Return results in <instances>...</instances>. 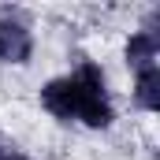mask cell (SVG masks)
I'll list each match as a JSON object with an SVG mask.
<instances>
[{"label": "cell", "instance_id": "obj_1", "mask_svg": "<svg viewBox=\"0 0 160 160\" xmlns=\"http://www.w3.org/2000/svg\"><path fill=\"white\" fill-rule=\"evenodd\" d=\"M78 82H82V101H78V119L86 127H108L112 123V104H108V93H104V75L97 63H82L78 71Z\"/></svg>", "mask_w": 160, "mask_h": 160}, {"label": "cell", "instance_id": "obj_2", "mask_svg": "<svg viewBox=\"0 0 160 160\" xmlns=\"http://www.w3.org/2000/svg\"><path fill=\"white\" fill-rule=\"evenodd\" d=\"M34 56V38L30 26L22 22L19 11H0V60L4 63H26Z\"/></svg>", "mask_w": 160, "mask_h": 160}, {"label": "cell", "instance_id": "obj_3", "mask_svg": "<svg viewBox=\"0 0 160 160\" xmlns=\"http://www.w3.org/2000/svg\"><path fill=\"white\" fill-rule=\"evenodd\" d=\"M78 101H82V82H78V75L52 78L45 89H41V104H45L60 123L78 119Z\"/></svg>", "mask_w": 160, "mask_h": 160}, {"label": "cell", "instance_id": "obj_4", "mask_svg": "<svg viewBox=\"0 0 160 160\" xmlns=\"http://www.w3.org/2000/svg\"><path fill=\"white\" fill-rule=\"evenodd\" d=\"M157 52H160V38L157 30H138L134 38L127 41V63L130 67H153L157 63Z\"/></svg>", "mask_w": 160, "mask_h": 160}, {"label": "cell", "instance_id": "obj_5", "mask_svg": "<svg viewBox=\"0 0 160 160\" xmlns=\"http://www.w3.org/2000/svg\"><path fill=\"white\" fill-rule=\"evenodd\" d=\"M134 101L145 108V112H157L160 108V67H142L138 78H134Z\"/></svg>", "mask_w": 160, "mask_h": 160}, {"label": "cell", "instance_id": "obj_6", "mask_svg": "<svg viewBox=\"0 0 160 160\" xmlns=\"http://www.w3.org/2000/svg\"><path fill=\"white\" fill-rule=\"evenodd\" d=\"M0 160H26V157H22V153H11V149H8V153H4Z\"/></svg>", "mask_w": 160, "mask_h": 160}]
</instances>
